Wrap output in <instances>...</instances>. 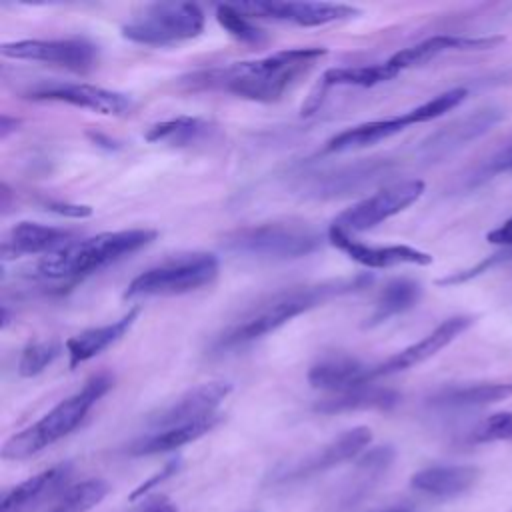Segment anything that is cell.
I'll use <instances>...</instances> for the list:
<instances>
[{"mask_svg":"<svg viewBox=\"0 0 512 512\" xmlns=\"http://www.w3.org/2000/svg\"><path fill=\"white\" fill-rule=\"evenodd\" d=\"M322 56H326V48H290L256 60L200 70L182 78V82L192 90L218 88L252 102H276L304 78Z\"/></svg>","mask_w":512,"mask_h":512,"instance_id":"cell-1","label":"cell"},{"mask_svg":"<svg viewBox=\"0 0 512 512\" xmlns=\"http://www.w3.org/2000/svg\"><path fill=\"white\" fill-rule=\"evenodd\" d=\"M372 282V276L358 274L352 278H338V280H324L316 284H304V286H292L286 290H280L266 300L258 302L254 308H250L244 316H240L236 322L226 326L210 344L212 354H224L242 346H248L270 332L278 330L292 318L322 306L324 302L350 294L356 290L366 288Z\"/></svg>","mask_w":512,"mask_h":512,"instance_id":"cell-2","label":"cell"},{"mask_svg":"<svg viewBox=\"0 0 512 512\" xmlns=\"http://www.w3.org/2000/svg\"><path fill=\"white\" fill-rule=\"evenodd\" d=\"M156 236V230L130 228L76 240L54 254L42 256V260L34 266V274L44 280L74 282L142 250L154 242Z\"/></svg>","mask_w":512,"mask_h":512,"instance_id":"cell-3","label":"cell"},{"mask_svg":"<svg viewBox=\"0 0 512 512\" xmlns=\"http://www.w3.org/2000/svg\"><path fill=\"white\" fill-rule=\"evenodd\" d=\"M112 388L110 374H94L80 390L58 402L40 420L10 436L2 446L4 460L30 458L76 430L90 408Z\"/></svg>","mask_w":512,"mask_h":512,"instance_id":"cell-4","label":"cell"},{"mask_svg":"<svg viewBox=\"0 0 512 512\" xmlns=\"http://www.w3.org/2000/svg\"><path fill=\"white\" fill-rule=\"evenodd\" d=\"M320 234L304 222H264L238 228L224 236L228 252L260 260H294L316 252Z\"/></svg>","mask_w":512,"mask_h":512,"instance_id":"cell-5","label":"cell"},{"mask_svg":"<svg viewBox=\"0 0 512 512\" xmlns=\"http://www.w3.org/2000/svg\"><path fill=\"white\" fill-rule=\"evenodd\" d=\"M220 270V262L210 252L182 254L140 272L124 290L126 300L148 296H178L210 286Z\"/></svg>","mask_w":512,"mask_h":512,"instance_id":"cell-6","label":"cell"},{"mask_svg":"<svg viewBox=\"0 0 512 512\" xmlns=\"http://www.w3.org/2000/svg\"><path fill=\"white\" fill-rule=\"evenodd\" d=\"M120 30L134 44L172 46L200 36L204 12L192 2H156L136 12Z\"/></svg>","mask_w":512,"mask_h":512,"instance_id":"cell-7","label":"cell"},{"mask_svg":"<svg viewBox=\"0 0 512 512\" xmlns=\"http://www.w3.org/2000/svg\"><path fill=\"white\" fill-rule=\"evenodd\" d=\"M424 190L426 184L422 180H404L390 184L340 212L332 224L348 234L366 232L412 206L424 194Z\"/></svg>","mask_w":512,"mask_h":512,"instance_id":"cell-8","label":"cell"},{"mask_svg":"<svg viewBox=\"0 0 512 512\" xmlns=\"http://www.w3.org/2000/svg\"><path fill=\"white\" fill-rule=\"evenodd\" d=\"M0 52L12 60L44 62L80 74L90 72L98 62V46L84 38L16 40L2 44Z\"/></svg>","mask_w":512,"mask_h":512,"instance_id":"cell-9","label":"cell"},{"mask_svg":"<svg viewBox=\"0 0 512 512\" xmlns=\"http://www.w3.org/2000/svg\"><path fill=\"white\" fill-rule=\"evenodd\" d=\"M30 100L64 102L104 116H124L132 110L128 94L84 82H42L24 92Z\"/></svg>","mask_w":512,"mask_h":512,"instance_id":"cell-10","label":"cell"},{"mask_svg":"<svg viewBox=\"0 0 512 512\" xmlns=\"http://www.w3.org/2000/svg\"><path fill=\"white\" fill-rule=\"evenodd\" d=\"M502 116L504 112L500 108L486 106L456 118L424 138L418 146V154L426 162H440L490 132L502 120Z\"/></svg>","mask_w":512,"mask_h":512,"instance_id":"cell-11","label":"cell"},{"mask_svg":"<svg viewBox=\"0 0 512 512\" xmlns=\"http://www.w3.org/2000/svg\"><path fill=\"white\" fill-rule=\"evenodd\" d=\"M248 18H270L296 26H324L360 14L358 8L332 2H242L236 4Z\"/></svg>","mask_w":512,"mask_h":512,"instance_id":"cell-12","label":"cell"},{"mask_svg":"<svg viewBox=\"0 0 512 512\" xmlns=\"http://www.w3.org/2000/svg\"><path fill=\"white\" fill-rule=\"evenodd\" d=\"M232 392L230 382L212 380L198 384L190 390H186L182 396H178L172 404L162 408L150 418V426L156 430L180 426L196 420H204L216 414V408L222 404V400Z\"/></svg>","mask_w":512,"mask_h":512,"instance_id":"cell-13","label":"cell"},{"mask_svg":"<svg viewBox=\"0 0 512 512\" xmlns=\"http://www.w3.org/2000/svg\"><path fill=\"white\" fill-rule=\"evenodd\" d=\"M472 322H474L472 316H452V318H446L444 322H440L432 332H428L418 342L402 348L400 352H396L394 356L386 358L384 362L374 364L372 366V376L374 378L390 376V374L404 372V370H408L412 366L422 364L424 360L432 358L442 348H446L450 342H454L462 332H466L472 326Z\"/></svg>","mask_w":512,"mask_h":512,"instance_id":"cell-14","label":"cell"},{"mask_svg":"<svg viewBox=\"0 0 512 512\" xmlns=\"http://www.w3.org/2000/svg\"><path fill=\"white\" fill-rule=\"evenodd\" d=\"M328 240L332 246L342 250L350 260L366 266V268H392L402 264L428 266L432 264V256L424 250L406 246V244H390V246H370L360 240H354L348 232L338 226L328 228Z\"/></svg>","mask_w":512,"mask_h":512,"instance_id":"cell-15","label":"cell"},{"mask_svg":"<svg viewBox=\"0 0 512 512\" xmlns=\"http://www.w3.org/2000/svg\"><path fill=\"white\" fill-rule=\"evenodd\" d=\"M370 440H372V430L368 426H356V428L344 430L342 434L332 438L326 446H322L320 450H316L314 454L298 462L294 468H290V472H286L282 480L308 478V476L332 470L344 462H350L366 450Z\"/></svg>","mask_w":512,"mask_h":512,"instance_id":"cell-16","label":"cell"},{"mask_svg":"<svg viewBox=\"0 0 512 512\" xmlns=\"http://www.w3.org/2000/svg\"><path fill=\"white\" fill-rule=\"evenodd\" d=\"M72 242H76V234L72 230L38 222H18L2 240V260L24 254L48 256L70 246Z\"/></svg>","mask_w":512,"mask_h":512,"instance_id":"cell-17","label":"cell"},{"mask_svg":"<svg viewBox=\"0 0 512 512\" xmlns=\"http://www.w3.org/2000/svg\"><path fill=\"white\" fill-rule=\"evenodd\" d=\"M480 480V468L472 464L428 466L412 474L410 486L436 500H452L468 494Z\"/></svg>","mask_w":512,"mask_h":512,"instance_id":"cell-18","label":"cell"},{"mask_svg":"<svg viewBox=\"0 0 512 512\" xmlns=\"http://www.w3.org/2000/svg\"><path fill=\"white\" fill-rule=\"evenodd\" d=\"M386 172V162L370 158L358 160L348 166H340L336 170L316 174L306 182V194L314 198H338L354 194L366 184L374 182L380 174Z\"/></svg>","mask_w":512,"mask_h":512,"instance_id":"cell-19","label":"cell"},{"mask_svg":"<svg viewBox=\"0 0 512 512\" xmlns=\"http://www.w3.org/2000/svg\"><path fill=\"white\" fill-rule=\"evenodd\" d=\"M504 42L502 36H452V34H440L426 38L410 48H404L390 56L388 60L402 72L404 68L420 66L440 54L446 52H474V50H490Z\"/></svg>","mask_w":512,"mask_h":512,"instance_id":"cell-20","label":"cell"},{"mask_svg":"<svg viewBox=\"0 0 512 512\" xmlns=\"http://www.w3.org/2000/svg\"><path fill=\"white\" fill-rule=\"evenodd\" d=\"M372 380V366L344 354L326 356L308 370L310 386L336 394L372 384Z\"/></svg>","mask_w":512,"mask_h":512,"instance_id":"cell-21","label":"cell"},{"mask_svg":"<svg viewBox=\"0 0 512 512\" xmlns=\"http://www.w3.org/2000/svg\"><path fill=\"white\" fill-rule=\"evenodd\" d=\"M72 474L70 462L50 466L10 488L0 502V512H30L40 500L54 494Z\"/></svg>","mask_w":512,"mask_h":512,"instance_id":"cell-22","label":"cell"},{"mask_svg":"<svg viewBox=\"0 0 512 512\" xmlns=\"http://www.w3.org/2000/svg\"><path fill=\"white\" fill-rule=\"evenodd\" d=\"M138 316H140V308L136 306V308H130L120 320H114V322L104 324V326L88 328V330L68 338L66 340V352H68L70 368L98 356L100 352H104L106 348L116 344L134 326Z\"/></svg>","mask_w":512,"mask_h":512,"instance_id":"cell-23","label":"cell"},{"mask_svg":"<svg viewBox=\"0 0 512 512\" xmlns=\"http://www.w3.org/2000/svg\"><path fill=\"white\" fill-rule=\"evenodd\" d=\"M400 74V70L390 62H380V64H366V66H342V68H328L322 74L320 86L314 94H310L306 106H302V114H312L318 104L322 102V94L330 88V86H360V88H370L382 82H388L392 78H396Z\"/></svg>","mask_w":512,"mask_h":512,"instance_id":"cell-24","label":"cell"},{"mask_svg":"<svg viewBox=\"0 0 512 512\" xmlns=\"http://www.w3.org/2000/svg\"><path fill=\"white\" fill-rule=\"evenodd\" d=\"M220 422H222V416L214 414V416L204 418V420H196V422H188V424H180V426H170V428L154 430L152 434L134 440L126 448V452L130 456H150V454L172 452V450L182 448V446L198 440L200 436L208 434Z\"/></svg>","mask_w":512,"mask_h":512,"instance_id":"cell-25","label":"cell"},{"mask_svg":"<svg viewBox=\"0 0 512 512\" xmlns=\"http://www.w3.org/2000/svg\"><path fill=\"white\" fill-rule=\"evenodd\" d=\"M414 120L410 116V110L400 114V116H392V118H382V120H370L352 128H346L342 132H338L336 136H332L326 146L324 152H348V150H358V148H366L372 144H378L402 130H406L408 126H412Z\"/></svg>","mask_w":512,"mask_h":512,"instance_id":"cell-26","label":"cell"},{"mask_svg":"<svg viewBox=\"0 0 512 512\" xmlns=\"http://www.w3.org/2000/svg\"><path fill=\"white\" fill-rule=\"evenodd\" d=\"M398 402H400V394L396 390L366 384V386L318 400L314 404V410L320 414H342V412H356V410H390Z\"/></svg>","mask_w":512,"mask_h":512,"instance_id":"cell-27","label":"cell"},{"mask_svg":"<svg viewBox=\"0 0 512 512\" xmlns=\"http://www.w3.org/2000/svg\"><path fill=\"white\" fill-rule=\"evenodd\" d=\"M512 398V382H488L444 388L430 398V404L440 408H476Z\"/></svg>","mask_w":512,"mask_h":512,"instance_id":"cell-28","label":"cell"},{"mask_svg":"<svg viewBox=\"0 0 512 512\" xmlns=\"http://www.w3.org/2000/svg\"><path fill=\"white\" fill-rule=\"evenodd\" d=\"M420 296H422V286L416 280H410V278L390 280L380 290V294L374 302V310L368 316L364 326H368V328L378 326V324L390 320L392 316H398V314L414 308L418 304Z\"/></svg>","mask_w":512,"mask_h":512,"instance_id":"cell-29","label":"cell"},{"mask_svg":"<svg viewBox=\"0 0 512 512\" xmlns=\"http://www.w3.org/2000/svg\"><path fill=\"white\" fill-rule=\"evenodd\" d=\"M214 132L212 122L198 118V116H178L164 122L154 124L148 128L144 138L154 144H168V146H192Z\"/></svg>","mask_w":512,"mask_h":512,"instance_id":"cell-30","label":"cell"},{"mask_svg":"<svg viewBox=\"0 0 512 512\" xmlns=\"http://www.w3.org/2000/svg\"><path fill=\"white\" fill-rule=\"evenodd\" d=\"M394 456H396V452H394V448L388 446V444H384V446H374V448L362 452V454L358 456L356 468H354L358 484L348 492L346 500H348V502H354L356 498L364 496V494L372 488V484H376V482L382 478V474H386V470H388L390 464L394 462Z\"/></svg>","mask_w":512,"mask_h":512,"instance_id":"cell-31","label":"cell"},{"mask_svg":"<svg viewBox=\"0 0 512 512\" xmlns=\"http://www.w3.org/2000/svg\"><path fill=\"white\" fill-rule=\"evenodd\" d=\"M108 490V482L100 478H88L62 492L56 504L46 512H88L106 498Z\"/></svg>","mask_w":512,"mask_h":512,"instance_id":"cell-32","label":"cell"},{"mask_svg":"<svg viewBox=\"0 0 512 512\" xmlns=\"http://www.w3.org/2000/svg\"><path fill=\"white\" fill-rule=\"evenodd\" d=\"M216 20L232 38L244 44H262L266 40L264 32L252 22V18L240 12L236 4L216 6Z\"/></svg>","mask_w":512,"mask_h":512,"instance_id":"cell-33","label":"cell"},{"mask_svg":"<svg viewBox=\"0 0 512 512\" xmlns=\"http://www.w3.org/2000/svg\"><path fill=\"white\" fill-rule=\"evenodd\" d=\"M60 354V344L54 340H34L28 342L18 360V374L32 378L44 372Z\"/></svg>","mask_w":512,"mask_h":512,"instance_id":"cell-34","label":"cell"},{"mask_svg":"<svg viewBox=\"0 0 512 512\" xmlns=\"http://www.w3.org/2000/svg\"><path fill=\"white\" fill-rule=\"evenodd\" d=\"M466 96H468V90H466V88H450V90H446V92H440L438 96H434V98L426 100L424 104L412 108V110H410L412 120H414V124H422V122L436 120V118H440L442 114L450 112L452 108L460 106Z\"/></svg>","mask_w":512,"mask_h":512,"instance_id":"cell-35","label":"cell"},{"mask_svg":"<svg viewBox=\"0 0 512 512\" xmlns=\"http://www.w3.org/2000/svg\"><path fill=\"white\" fill-rule=\"evenodd\" d=\"M468 440L472 444L512 440V412H494L486 416L472 428Z\"/></svg>","mask_w":512,"mask_h":512,"instance_id":"cell-36","label":"cell"},{"mask_svg":"<svg viewBox=\"0 0 512 512\" xmlns=\"http://www.w3.org/2000/svg\"><path fill=\"white\" fill-rule=\"evenodd\" d=\"M178 468H180V460H170L168 464H164V468H162V470H158V472H156V474H152L148 480H144L142 484H138V486L130 492L128 500H130V502H134V500L142 498L146 492H150L152 488H156V486H160L162 482H166L168 478H172V476L178 472Z\"/></svg>","mask_w":512,"mask_h":512,"instance_id":"cell-37","label":"cell"},{"mask_svg":"<svg viewBox=\"0 0 512 512\" xmlns=\"http://www.w3.org/2000/svg\"><path fill=\"white\" fill-rule=\"evenodd\" d=\"M48 212L68 216V218H88L92 216V208L86 204H72V202H62V200H46L42 204Z\"/></svg>","mask_w":512,"mask_h":512,"instance_id":"cell-38","label":"cell"},{"mask_svg":"<svg viewBox=\"0 0 512 512\" xmlns=\"http://www.w3.org/2000/svg\"><path fill=\"white\" fill-rule=\"evenodd\" d=\"M494 174H512V144L496 152L484 166L482 176H494Z\"/></svg>","mask_w":512,"mask_h":512,"instance_id":"cell-39","label":"cell"},{"mask_svg":"<svg viewBox=\"0 0 512 512\" xmlns=\"http://www.w3.org/2000/svg\"><path fill=\"white\" fill-rule=\"evenodd\" d=\"M486 240L498 246H512V216L504 220L500 226H496L494 230H490L486 234Z\"/></svg>","mask_w":512,"mask_h":512,"instance_id":"cell-40","label":"cell"},{"mask_svg":"<svg viewBox=\"0 0 512 512\" xmlns=\"http://www.w3.org/2000/svg\"><path fill=\"white\" fill-rule=\"evenodd\" d=\"M134 512H178V510L166 496H154V498L146 500L140 508H136Z\"/></svg>","mask_w":512,"mask_h":512,"instance_id":"cell-41","label":"cell"},{"mask_svg":"<svg viewBox=\"0 0 512 512\" xmlns=\"http://www.w3.org/2000/svg\"><path fill=\"white\" fill-rule=\"evenodd\" d=\"M20 126V120L18 118H10L8 114H2L0 116V138L6 140L10 132H16Z\"/></svg>","mask_w":512,"mask_h":512,"instance_id":"cell-42","label":"cell"},{"mask_svg":"<svg viewBox=\"0 0 512 512\" xmlns=\"http://www.w3.org/2000/svg\"><path fill=\"white\" fill-rule=\"evenodd\" d=\"M90 138H92L96 144H100V146H106V148H114V142H112L110 138H104V136H100V134H92V132H90Z\"/></svg>","mask_w":512,"mask_h":512,"instance_id":"cell-43","label":"cell"},{"mask_svg":"<svg viewBox=\"0 0 512 512\" xmlns=\"http://www.w3.org/2000/svg\"><path fill=\"white\" fill-rule=\"evenodd\" d=\"M382 512H414V510L406 508V506H394V508H388V510H382Z\"/></svg>","mask_w":512,"mask_h":512,"instance_id":"cell-44","label":"cell"}]
</instances>
